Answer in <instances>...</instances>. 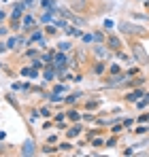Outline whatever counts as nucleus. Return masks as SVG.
<instances>
[{"instance_id":"nucleus-1","label":"nucleus","mask_w":149,"mask_h":157,"mask_svg":"<svg viewBox=\"0 0 149 157\" xmlns=\"http://www.w3.org/2000/svg\"><path fill=\"white\" fill-rule=\"evenodd\" d=\"M119 28H124L126 32H139V30H141V28L132 26V24H122V26H119Z\"/></svg>"},{"instance_id":"nucleus-2","label":"nucleus","mask_w":149,"mask_h":157,"mask_svg":"<svg viewBox=\"0 0 149 157\" xmlns=\"http://www.w3.org/2000/svg\"><path fill=\"white\" fill-rule=\"evenodd\" d=\"M109 45H111V49H119V38L111 36V38H109Z\"/></svg>"},{"instance_id":"nucleus-7","label":"nucleus","mask_w":149,"mask_h":157,"mask_svg":"<svg viewBox=\"0 0 149 157\" xmlns=\"http://www.w3.org/2000/svg\"><path fill=\"white\" fill-rule=\"evenodd\" d=\"M77 134H79V128H73V130L68 132V136H77Z\"/></svg>"},{"instance_id":"nucleus-4","label":"nucleus","mask_w":149,"mask_h":157,"mask_svg":"<svg viewBox=\"0 0 149 157\" xmlns=\"http://www.w3.org/2000/svg\"><path fill=\"white\" fill-rule=\"evenodd\" d=\"M136 98H141V91H139V94H130V96H128V100H136Z\"/></svg>"},{"instance_id":"nucleus-6","label":"nucleus","mask_w":149,"mask_h":157,"mask_svg":"<svg viewBox=\"0 0 149 157\" xmlns=\"http://www.w3.org/2000/svg\"><path fill=\"white\" fill-rule=\"evenodd\" d=\"M145 104H149V96H145V100H143V102H139V106H141V108H143Z\"/></svg>"},{"instance_id":"nucleus-5","label":"nucleus","mask_w":149,"mask_h":157,"mask_svg":"<svg viewBox=\"0 0 149 157\" xmlns=\"http://www.w3.org/2000/svg\"><path fill=\"white\" fill-rule=\"evenodd\" d=\"M24 153H32V144H30V142H26V149H24Z\"/></svg>"},{"instance_id":"nucleus-3","label":"nucleus","mask_w":149,"mask_h":157,"mask_svg":"<svg viewBox=\"0 0 149 157\" xmlns=\"http://www.w3.org/2000/svg\"><path fill=\"white\" fill-rule=\"evenodd\" d=\"M19 15H22V6H15V11H13V17H15V19H17V17H19Z\"/></svg>"}]
</instances>
